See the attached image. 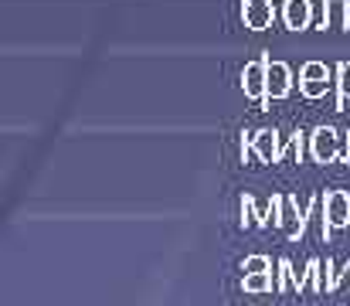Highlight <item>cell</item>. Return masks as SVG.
<instances>
[{
    "label": "cell",
    "instance_id": "1",
    "mask_svg": "<svg viewBox=\"0 0 350 306\" xmlns=\"http://www.w3.org/2000/svg\"><path fill=\"white\" fill-rule=\"evenodd\" d=\"M320 225H323V242L334 238V231L350 225V194L347 191H327L320 198Z\"/></svg>",
    "mask_w": 350,
    "mask_h": 306
},
{
    "label": "cell",
    "instance_id": "2",
    "mask_svg": "<svg viewBox=\"0 0 350 306\" xmlns=\"http://www.w3.org/2000/svg\"><path fill=\"white\" fill-rule=\"evenodd\" d=\"M310 153L317 164H334L347 157V133L340 136L334 126H317L310 133Z\"/></svg>",
    "mask_w": 350,
    "mask_h": 306
},
{
    "label": "cell",
    "instance_id": "3",
    "mask_svg": "<svg viewBox=\"0 0 350 306\" xmlns=\"http://www.w3.org/2000/svg\"><path fill=\"white\" fill-rule=\"evenodd\" d=\"M269 55H262V58H255V62H248L245 65V72H241V92H245V99H255L262 109H269L272 99H269Z\"/></svg>",
    "mask_w": 350,
    "mask_h": 306
},
{
    "label": "cell",
    "instance_id": "4",
    "mask_svg": "<svg viewBox=\"0 0 350 306\" xmlns=\"http://www.w3.org/2000/svg\"><path fill=\"white\" fill-rule=\"evenodd\" d=\"M330 86H334L330 82V68L323 62H306L303 65V72H299V92L306 99H323Z\"/></svg>",
    "mask_w": 350,
    "mask_h": 306
},
{
    "label": "cell",
    "instance_id": "5",
    "mask_svg": "<svg viewBox=\"0 0 350 306\" xmlns=\"http://www.w3.org/2000/svg\"><path fill=\"white\" fill-rule=\"evenodd\" d=\"M241 21L248 31H265L275 21V7L272 0H241Z\"/></svg>",
    "mask_w": 350,
    "mask_h": 306
},
{
    "label": "cell",
    "instance_id": "6",
    "mask_svg": "<svg viewBox=\"0 0 350 306\" xmlns=\"http://www.w3.org/2000/svg\"><path fill=\"white\" fill-rule=\"evenodd\" d=\"M252 146H255V157H258L262 164H282V157H286V150H282L275 129H258V133L252 136Z\"/></svg>",
    "mask_w": 350,
    "mask_h": 306
},
{
    "label": "cell",
    "instance_id": "7",
    "mask_svg": "<svg viewBox=\"0 0 350 306\" xmlns=\"http://www.w3.org/2000/svg\"><path fill=\"white\" fill-rule=\"evenodd\" d=\"M293 92V72L286 62H269V99H286Z\"/></svg>",
    "mask_w": 350,
    "mask_h": 306
},
{
    "label": "cell",
    "instance_id": "8",
    "mask_svg": "<svg viewBox=\"0 0 350 306\" xmlns=\"http://www.w3.org/2000/svg\"><path fill=\"white\" fill-rule=\"evenodd\" d=\"M282 21H286L289 31H306L310 21H313L310 0H286V3H282Z\"/></svg>",
    "mask_w": 350,
    "mask_h": 306
},
{
    "label": "cell",
    "instance_id": "9",
    "mask_svg": "<svg viewBox=\"0 0 350 306\" xmlns=\"http://www.w3.org/2000/svg\"><path fill=\"white\" fill-rule=\"evenodd\" d=\"M299 290V272H293L289 259H279V272H275V293H289Z\"/></svg>",
    "mask_w": 350,
    "mask_h": 306
},
{
    "label": "cell",
    "instance_id": "10",
    "mask_svg": "<svg viewBox=\"0 0 350 306\" xmlns=\"http://www.w3.org/2000/svg\"><path fill=\"white\" fill-rule=\"evenodd\" d=\"M334 82H337V112H340L350 102V62H340V65H337V79H334Z\"/></svg>",
    "mask_w": 350,
    "mask_h": 306
},
{
    "label": "cell",
    "instance_id": "11",
    "mask_svg": "<svg viewBox=\"0 0 350 306\" xmlns=\"http://www.w3.org/2000/svg\"><path fill=\"white\" fill-rule=\"evenodd\" d=\"M275 283H272V272H252V276H245L241 279V290L245 293H269Z\"/></svg>",
    "mask_w": 350,
    "mask_h": 306
},
{
    "label": "cell",
    "instance_id": "12",
    "mask_svg": "<svg viewBox=\"0 0 350 306\" xmlns=\"http://www.w3.org/2000/svg\"><path fill=\"white\" fill-rule=\"evenodd\" d=\"M241 225H245V228H265V221H262V214L255 211V201H252L248 194L241 198Z\"/></svg>",
    "mask_w": 350,
    "mask_h": 306
},
{
    "label": "cell",
    "instance_id": "13",
    "mask_svg": "<svg viewBox=\"0 0 350 306\" xmlns=\"http://www.w3.org/2000/svg\"><path fill=\"white\" fill-rule=\"evenodd\" d=\"M241 272L245 276H252V272H272V259L269 255H248L241 262Z\"/></svg>",
    "mask_w": 350,
    "mask_h": 306
},
{
    "label": "cell",
    "instance_id": "14",
    "mask_svg": "<svg viewBox=\"0 0 350 306\" xmlns=\"http://www.w3.org/2000/svg\"><path fill=\"white\" fill-rule=\"evenodd\" d=\"M334 290H340V272H337L334 259H327V266H323V293H334Z\"/></svg>",
    "mask_w": 350,
    "mask_h": 306
},
{
    "label": "cell",
    "instance_id": "15",
    "mask_svg": "<svg viewBox=\"0 0 350 306\" xmlns=\"http://www.w3.org/2000/svg\"><path fill=\"white\" fill-rule=\"evenodd\" d=\"M344 164H350V133H347V157H344Z\"/></svg>",
    "mask_w": 350,
    "mask_h": 306
}]
</instances>
